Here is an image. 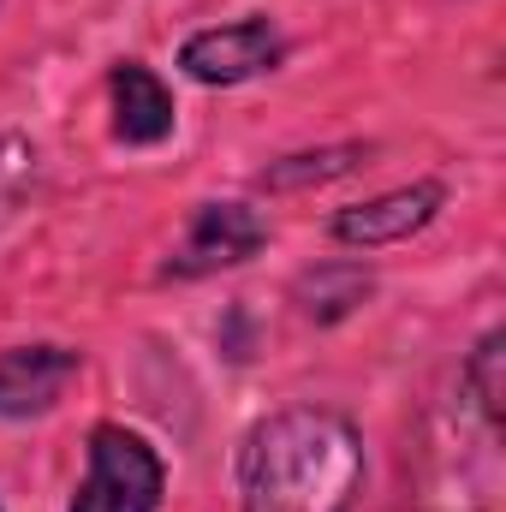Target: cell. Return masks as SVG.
<instances>
[{
  "label": "cell",
  "mask_w": 506,
  "mask_h": 512,
  "mask_svg": "<svg viewBox=\"0 0 506 512\" xmlns=\"http://www.w3.org/2000/svg\"><path fill=\"white\" fill-rule=\"evenodd\" d=\"M274 60H280V36H274L268 18H239V24H221V30H197L179 48V66L197 84H245L256 72H268Z\"/></svg>",
  "instance_id": "cell-4"
},
{
  "label": "cell",
  "mask_w": 506,
  "mask_h": 512,
  "mask_svg": "<svg viewBox=\"0 0 506 512\" xmlns=\"http://www.w3.org/2000/svg\"><path fill=\"white\" fill-rule=\"evenodd\" d=\"M167 489V471L143 435L120 423H102L90 435V477L72 495V512H155Z\"/></svg>",
  "instance_id": "cell-2"
},
{
  "label": "cell",
  "mask_w": 506,
  "mask_h": 512,
  "mask_svg": "<svg viewBox=\"0 0 506 512\" xmlns=\"http://www.w3.org/2000/svg\"><path fill=\"white\" fill-rule=\"evenodd\" d=\"M262 239H268V227L256 221V209H245V203H203V209L191 215L185 245H179L173 262H167V274L197 280V274H215V268L251 262V256L262 251Z\"/></svg>",
  "instance_id": "cell-3"
},
{
  "label": "cell",
  "mask_w": 506,
  "mask_h": 512,
  "mask_svg": "<svg viewBox=\"0 0 506 512\" xmlns=\"http://www.w3.org/2000/svg\"><path fill=\"white\" fill-rule=\"evenodd\" d=\"M364 489V441L340 411L292 405L262 417L239 459L245 512H352Z\"/></svg>",
  "instance_id": "cell-1"
},
{
  "label": "cell",
  "mask_w": 506,
  "mask_h": 512,
  "mask_svg": "<svg viewBox=\"0 0 506 512\" xmlns=\"http://www.w3.org/2000/svg\"><path fill=\"white\" fill-rule=\"evenodd\" d=\"M298 167H274L268 185H298V179H334L358 161V149H322V155H292Z\"/></svg>",
  "instance_id": "cell-8"
},
{
  "label": "cell",
  "mask_w": 506,
  "mask_h": 512,
  "mask_svg": "<svg viewBox=\"0 0 506 512\" xmlns=\"http://www.w3.org/2000/svg\"><path fill=\"white\" fill-rule=\"evenodd\" d=\"M435 209H441V185H435V179L399 185V191L370 197V203H358V209H340V215H334V239H340V245H364V251L399 245V239L423 233V227L435 221Z\"/></svg>",
  "instance_id": "cell-5"
},
{
  "label": "cell",
  "mask_w": 506,
  "mask_h": 512,
  "mask_svg": "<svg viewBox=\"0 0 506 512\" xmlns=\"http://www.w3.org/2000/svg\"><path fill=\"white\" fill-rule=\"evenodd\" d=\"M495 364H501V334H489V340H483V352H477V364H471V376L483 382V405H489V411H501V382H495Z\"/></svg>",
  "instance_id": "cell-9"
},
{
  "label": "cell",
  "mask_w": 506,
  "mask_h": 512,
  "mask_svg": "<svg viewBox=\"0 0 506 512\" xmlns=\"http://www.w3.org/2000/svg\"><path fill=\"white\" fill-rule=\"evenodd\" d=\"M108 90H114V131L126 143H161L173 131V96L149 66H137V60L114 66Z\"/></svg>",
  "instance_id": "cell-7"
},
{
  "label": "cell",
  "mask_w": 506,
  "mask_h": 512,
  "mask_svg": "<svg viewBox=\"0 0 506 512\" xmlns=\"http://www.w3.org/2000/svg\"><path fill=\"white\" fill-rule=\"evenodd\" d=\"M78 376V352L66 346H12L0 352V417H42Z\"/></svg>",
  "instance_id": "cell-6"
}]
</instances>
